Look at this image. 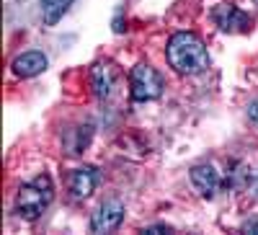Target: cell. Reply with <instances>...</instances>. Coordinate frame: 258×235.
Returning a JSON list of instances; mask_svg holds the SVG:
<instances>
[{"instance_id":"cell-6","label":"cell","mask_w":258,"mask_h":235,"mask_svg":"<svg viewBox=\"0 0 258 235\" xmlns=\"http://www.w3.org/2000/svg\"><path fill=\"white\" fill-rule=\"evenodd\" d=\"M47 65H49L47 54L31 49V52L18 54V57L13 60L11 68H13V75H16V78H34V75H39V73H44Z\"/></svg>"},{"instance_id":"cell-13","label":"cell","mask_w":258,"mask_h":235,"mask_svg":"<svg viewBox=\"0 0 258 235\" xmlns=\"http://www.w3.org/2000/svg\"><path fill=\"white\" fill-rule=\"evenodd\" d=\"M245 232H253V235H258V220H255V222H248V225H245Z\"/></svg>"},{"instance_id":"cell-8","label":"cell","mask_w":258,"mask_h":235,"mask_svg":"<svg viewBox=\"0 0 258 235\" xmlns=\"http://www.w3.org/2000/svg\"><path fill=\"white\" fill-rule=\"evenodd\" d=\"M191 184H194V189L199 191L202 197H214V191H217V184H220V176H217V170H214L209 163L204 165H194L191 168Z\"/></svg>"},{"instance_id":"cell-10","label":"cell","mask_w":258,"mask_h":235,"mask_svg":"<svg viewBox=\"0 0 258 235\" xmlns=\"http://www.w3.org/2000/svg\"><path fill=\"white\" fill-rule=\"evenodd\" d=\"M111 85H114V73L109 65H96L93 68V93L98 98H106L111 93Z\"/></svg>"},{"instance_id":"cell-5","label":"cell","mask_w":258,"mask_h":235,"mask_svg":"<svg viewBox=\"0 0 258 235\" xmlns=\"http://www.w3.org/2000/svg\"><path fill=\"white\" fill-rule=\"evenodd\" d=\"M212 18H214V24H217L222 31L232 34V31H248L250 29V16L243 13L238 6H232V3H222L212 11Z\"/></svg>"},{"instance_id":"cell-9","label":"cell","mask_w":258,"mask_h":235,"mask_svg":"<svg viewBox=\"0 0 258 235\" xmlns=\"http://www.w3.org/2000/svg\"><path fill=\"white\" fill-rule=\"evenodd\" d=\"M73 0H41V18L47 26H54L62 21V16L70 11Z\"/></svg>"},{"instance_id":"cell-14","label":"cell","mask_w":258,"mask_h":235,"mask_svg":"<svg viewBox=\"0 0 258 235\" xmlns=\"http://www.w3.org/2000/svg\"><path fill=\"white\" fill-rule=\"evenodd\" d=\"M255 3H258V0H255Z\"/></svg>"},{"instance_id":"cell-1","label":"cell","mask_w":258,"mask_h":235,"mask_svg":"<svg viewBox=\"0 0 258 235\" xmlns=\"http://www.w3.org/2000/svg\"><path fill=\"white\" fill-rule=\"evenodd\" d=\"M165 57H168V65L178 75H199L209 68V54L204 41L191 31H178L170 36Z\"/></svg>"},{"instance_id":"cell-12","label":"cell","mask_w":258,"mask_h":235,"mask_svg":"<svg viewBox=\"0 0 258 235\" xmlns=\"http://www.w3.org/2000/svg\"><path fill=\"white\" fill-rule=\"evenodd\" d=\"M150 235H158V232H170V227H163V225H155V227H147Z\"/></svg>"},{"instance_id":"cell-11","label":"cell","mask_w":258,"mask_h":235,"mask_svg":"<svg viewBox=\"0 0 258 235\" xmlns=\"http://www.w3.org/2000/svg\"><path fill=\"white\" fill-rule=\"evenodd\" d=\"M248 119H250L253 124H258V98L248 103Z\"/></svg>"},{"instance_id":"cell-4","label":"cell","mask_w":258,"mask_h":235,"mask_svg":"<svg viewBox=\"0 0 258 235\" xmlns=\"http://www.w3.org/2000/svg\"><path fill=\"white\" fill-rule=\"evenodd\" d=\"M124 222V204L111 199V202H103L91 217V230L93 232H114L119 225Z\"/></svg>"},{"instance_id":"cell-7","label":"cell","mask_w":258,"mask_h":235,"mask_svg":"<svg viewBox=\"0 0 258 235\" xmlns=\"http://www.w3.org/2000/svg\"><path fill=\"white\" fill-rule=\"evenodd\" d=\"M96 184H98V173H96V168H91V165H83V168L73 170V176H70V191H73V197H78V199H88L93 194Z\"/></svg>"},{"instance_id":"cell-2","label":"cell","mask_w":258,"mask_h":235,"mask_svg":"<svg viewBox=\"0 0 258 235\" xmlns=\"http://www.w3.org/2000/svg\"><path fill=\"white\" fill-rule=\"evenodd\" d=\"M52 197H54V186H52V179L47 173H41L34 181L24 184L18 189V194H16V212H18V217H24L29 222L41 217V212L49 207Z\"/></svg>"},{"instance_id":"cell-3","label":"cell","mask_w":258,"mask_h":235,"mask_svg":"<svg viewBox=\"0 0 258 235\" xmlns=\"http://www.w3.org/2000/svg\"><path fill=\"white\" fill-rule=\"evenodd\" d=\"M129 85H132V98L135 101H155L163 93V78L155 68H150L147 62H140V65L132 68Z\"/></svg>"}]
</instances>
